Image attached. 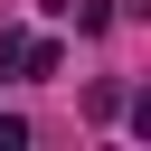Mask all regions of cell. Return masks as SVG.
Wrapping results in <instances>:
<instances>
[{
  "instance_id": "6da1fadb",
  "label": "cell",
  "mask_w": 151,
  "mask_h": 151,
  "mask_svg": "<svg viewBox=\"0 0 151 151\" xmlns=\"http://www.w3.org/2000/svg\"><path fill=\"white\" fill-rule=\"evenodd\" d=\"M47 9H76V28H113V0H47Z\"/></svg>"
},
{
  "instance_id": "7a4b0ae2",
  "label": "cell",
  "mask_w": 151,
  "mask_h": 151,
  "mask_svg": "<svg viewBox=\"0 0 151 151\" xmlns=\"http://www.w3.org/2000/svg\"><path fill=\"white\" fill-rule=\"evenodd\" d=\"M19 57H28V38H19V28H0V76H19Z\"/></svg>"
},
{
  "instance_id": "3957f363",
  "label": "cell",
  "mask_w": 151,
  "mask_h": 151,
  "mask_svg": "<svg viewBox=\"0 0 151 151\" xmlns=\"http://www.w3.org/2000/svg\"><path fill=\"white\" fill-rule=\"evenodd\" d=\"M0 151H28V123L19 113H0Z\"/></svg>"
}]
</instances>
